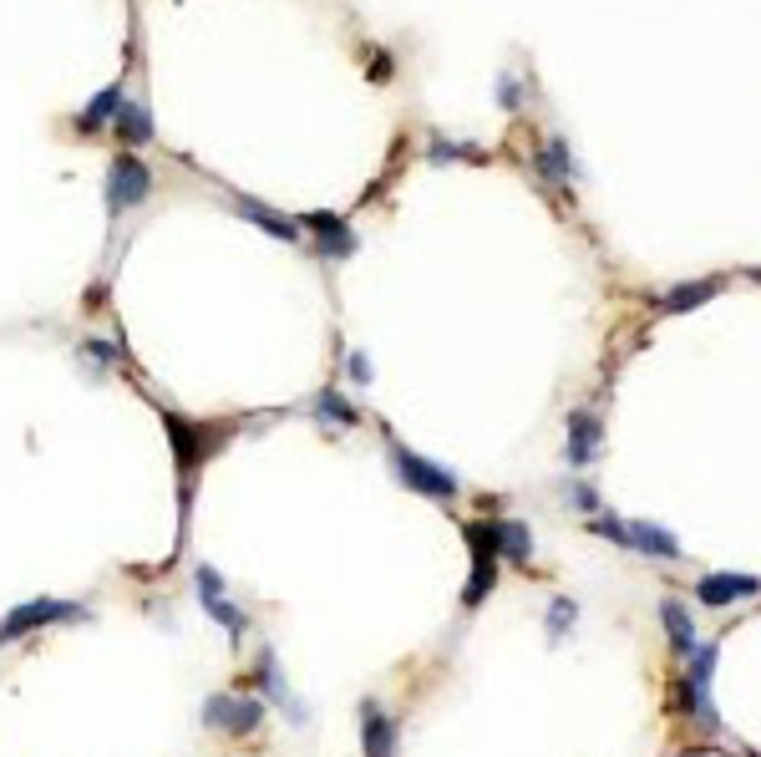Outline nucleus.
Masks as SVG:
<instances>
[{"label": "nucleus", "instance_id": "1", "mask_svg": "<svg viewBox=\"0 0 761 757\" xmlns=\"http://www.w3.org/2000/svg\"><path fill=\"white\" fill-rule=\"evenodd\" d=\"M162 428L173 437V458H178V498H183V524H189V504H193V473L204 468L234 428H204V422H189L178 412H162Z\"/></svg>", "mask_w": 761, "mask_h": 757}, {"label": "nucleus", "instance_id": "2", "mask_svg": "<svg viewBox=\"0 0 761 757\" xmlns=\"http://www.w3.org/2000/svg\"><path fill=\"white\" fill-rule=\"evenodd\" d=\"M391 473L396 483H407L411 493H422V498H437V504H452L457 498V478L442 468V462L422 458V453H411V447L391 443Z\"/></svg>", "mask_w": 761, "mask_h": 757}, {"label": "nucleus", "instance_id": "3", "mask_svg": "<svg viewBox=\"0 0 761 757\" xmlns=\"http://www.w3.org/2000/svg\"><path fill=\"white\" fill-rule=\"evenodd\" d=\"M468 550H472V569H468V590H462V605L468 610H478L493 594V585H498V539H493V524L487 519H472L468 529Z\"/></svg>", "mask_w": 761, "mask_h": 757}, {"label": "nucleus", "instance_id": "4", "mask_svg": "<svg viewBox=\"0 0 761 757\" xmlns=\"http://www.w3.org/2000/svg\"><path fill=\"white\" fill-rule=\"evenodd\" d=\"M264 722V701L254 692H224V697L204 701V728L224 732V737H250Z\"/></svg>", "mask_w": 761, "mask_h": 757}, {"label": "nucleus", "instance_id": "5", "mask_svg": "<svg viewBox=\"0 0 761 757\" xmlns=\"http://www.w3.org/2000/svg\"><path fill=\"white\" fill-rule=\"evenodd\" d=\"M153 193V168L137 158V153L122 148L118 158H112V168H107V208L112 214H128V208H137Z\"/></svg>", "mask_w": 761, "mask_h": 757}, {"label": "nucleus", "instance_id": "6", "mask_svg": "<svg viewBox=\"0 0 761 757\" xmlns=\"http://www.w3.org/2000/svg\"><path fill=\"white\" fill-rule=\"evenodd\" d=\"M193 585H198V605H204L208 615L224 625V636L239 646V640H244V630H250V615H244V610L229 600V585H224V575L214 565H198V569H193Z\"/></svg>", "mask_w": 761, "mask_h": 757}, {"label": "nucleus", "instance_id": "7", "mask_svg": "<svg viewBox=\"0 0 761 757\" xmlns=\"http://www.w3.org/2000/svg\"><path fill=\"white\" fill-rule=\"evenodd\" d=\"M61 621H87V610L72 605V600H26V605H15L5 621H0V640H21L31 630H41V625H61Z\"/></svg>", "mask_w": 761, "mask_h": 757}, {"label": "nucleus", "instance_id": "8", "mask_svg": "<svg viewBox=\"0 0 761 757\" xmlns=\"http://www.w3.org/2000/svg\"><path fill=\"white\" fill-rule=\"evenodd\" d=\"M396 717L380 712V701H361V753L366 757H396Z\"/></svg>", "mask_w": 761, "mask_h": 757}, {"label": "nucleus", "instance_id": "9", "mask_svg": "<svg viewBox=\"0 0 761 757\" xmlns=\"http://www.w3.org/2000/svg\"><path fill=\"white\" fill-rule=\"evenodd\" d=\"M300 229H310V235L321 239V260H351L355 254V235L346 229L340 214H305Z\"/></svg>", "mask_w": 761, "mask_h": 757}, {"label": "nucleus", "instance_id": "10", "mask_svg": "<svg viewBox=\"0 0 761 757\" xmlns=\"http://www.w3.org/2000/svg\"><path fill=\"white\" fill-rule=\"evenodd\" d=\"M751 594H761V579L757 575H705L701 585H696V600L711 610L732 605V600H751Z\"/></svg>", "mask_w": 761, "mask_h": 757}, {"label": "nucleus", "instance_id": "11", "mask_svg": "<svg viewBox=\"0 0 761 757\" xmlns=\"http://www.w3.org/2000/svg\"><path fill=\"white\" fill-rule=\"evenodd\" d=\"M234 208H239V219H250V224H259L264 235H275V239H285V244H294V239L305 235V229H300V219H285V214H279V208L259 204V199H250V193H234Z\"/></svg>", "mask_w": 761, "mask_h": 757}, {"label": "nucleus", "instance_id": "12", "mask_svg": "<svg viewBox=\"0 0 761 757\" xmlns=\"http://www.w3.org/2000/svg\"><path fill=\"white\" fill-rule=\"evenodd\" d=\"M112 133H118L122 148H143V143H153V112L137 97H122L118 118H112Z\"/></svg>", "mask_w": 761, "mask_h": 757}, {"label": "nucleus", "instance_id": "13", "mask_svg": "<svg viewBox=\"0 0 761 757\" xmlns=\"http://www.w3.org/2000/svg\"><path fill=\"white\" fill-rule=\"evenodd\" d=\"M600 417L594 412H569V462L573 468H589L594 462V447H600Z\"/></svg>", "mask_w": 761, "mask_h": 757}, {"label": "nucleus", "instance_id": "14", "mask_svg": "<svg viewBox=\"0 0 761 757\" xmlns=\"http://www.w3.org/2000/svg\"><path fill=\"white\" fill-rule=\"evenodd\" d=\"M254 682H259L264 692H269V701L290 707V722H305V707H300V701H294L290 692H285V676H279V661H275V651H269V646H264L259 661H254Z\"/></svg>", "mask_w": 761, "mask_h": 757}, {"label": "nucleus", "instance_id": "15", "mask_svg": "<svg viewBox=\"0 0 761 757\" xmlns=\"http://www.w3.org/2000/svg\"><path fill=\"white\" fill-rule=\"evenodd\" d=\"M630 550L650 554V560H680V539H675L671 529H660V524L635 519L630 524Z\"/></svg>", "mask_w": 761, "mask_h": 757}, {"label": "nucleus", "instance_id": "16", "mask_svg": "<svg viewBox=\"0 0 761 757\" xmlns=\"http://www.w3.org/2000/svg\"><path fill=\"white\" fill-rule=\"evenodd\" d=\"M539 173L548 183H573V179H579V164H573V153H569V143H564V137H543Z\"/></svg>", "mask_w": 761, "mask_h": 757}, {"label": "nucleus", "instance_id": "17", "mask_svg": "<svg viewBox=\"0 0 761 757\" xmlns=\"http://www.w3.org/2000/svg\"><path fill=\"white\" fill-rule=\"evenodd\" d=\"M122 97H128V87H122V82L102 87V92H97V97L87 103V112H76V128H82V133H97V128H107V122L118 118Z\"/></svg>", "mask_w": 761, "mask_h": 757}, {"label": "nucleus", "instance_id": "18", "mask_svg": "<svg viewBox=\"0 0 761 757\" xmlns=\"http://www.w3.org/2000/svg\"><path fill=\"white\" fill-rule=\"evenodd\" d=\"M660 621H665V630H671V651L675 656H690L701 640H696V621H690V610L680 605V600H665L660 605Z\"/></svg>", "mask_w": 761, "mask_h": 757}, {"label": "nucleus", "instance_id": "19", "mask_svg": "<svg viewBox=\"0 0 761 757\" xmlns=\"http://www.w3.org/2000/svg\"><path fill=\"white\" fill-rule=\"evenodd\" d=\"M493 539H498V554L512 560V565H528V554H533V534H528V524L518 519H493Z\"/></svg>", "mask_w": 761, "mask_h": 757}, {"label": "nucleus", "instance_id": "20", "mask_svg": "<svg viewBox=\"0 0 761 757\" xmlns=\"http://www.w3.org/2000/svg\"><path fill=\"white\" fill-rule=\"evenodd\" d=\"M315 417H321V422H336V428H355V422H361V412L340 397V386H321V392H315Z\"/></svg>", "mask_w": 761, "mask_h": 757}, {"label": "nucleus", "instance_id": "21", "mask_svg": "<svg viewBox=\"0 0 761 757\" xmlns=\"http://www.w3.org/2000/svg\"><path fill=\"white\" fill-rule=\"evenodd\" d=\"M721 290V280H696V285H675L671 296H665V311H696L705 300Z\"/></svg>", "mask_w": 761, "mask_h": 757}, {"label": "nucleus", "instance_id": "22", "mask_svg": "<svg viewBox=\"0 0 761 757\" xmlns=\"http://www.w3.org/2000/svg\"><path fill=\"white\" fill-rule=\"evenodd\" d=\"M573 621H579V605H573V600H564V594H558L554 605H548V640H564V630H569Z\"/></svg>", "mask_w": 761, "mask_h": 757}, {"label": "nucleus", "instance_id": "23", "mask_svg": "<svg viewBox=\"0 0 761 757\" xmlns=\"http://www.w3.org/2000/svg\"><path fill=\"white\" fill-rule=\"evenodd\" d=\"M594 534H604L609 544H619V550H630V524H619V519H594Z\"/></svg>", "mask_w": 761, "mask_h": 757}, {"label": "nucleus", "instance_id": "24", "mask_svg": "<svg viewBox=\"0 0 761 757\" xmlns=\"http://www.w3.org/2000/svg\"><path fill=\"white\" fill-rule=\"evenodd\" d=\"M82 351H87V357H97V361H118L122 357L118 346H107L102 336H87V341H82Z\"/></svg>", "mask_w": 761, "mask_h": 757}, {"label": "nucleus", "instance_id": "25", "mask_svg": "<svg viewBox=\"0 0 761 757\" xmlns=\"http://www.w3.org/2000/svg\"><path fill=\"white\" fill-rule=\"evenodd\" d=\"M569 498H573V508H584V514H594V508H600V498H594V489H589V483H569Z\"/></svg>", "mask_w": 761, "mask_h": 757}, {"label": "nucleus", "instance_id": "26", "mask_svg": "<svg viewBox=\"0 0 761 757\" xmlns=\"http://www.w3.org/2000/svg\"><path fill=\"white\" fill-rule=\"evenodd\" d=\"M432 158L442 164V158H483V153H478V148H457V143H432Z\"/></svg>", "mask_w": 761, "mask_h": 757}, {"label": "nucleus", "instance_id": "27", "mask_svg": "<svg viewBox=\"0 0 761 757\" xmlns=\"http://www.w3.org/2000/svg\"><path fill=\"white\" fill-rule=\"evenodd\" d=\"M346 372H351V382H355V386H366V382H371V361L361 357V351H351V361H346Z\"/></svg>", "mask_w": 761, "mask_h": 757}, {"label": "nucleus", "instance_id": "28", "mask_svg": "<svg viewBox=\"0 0 761 757\" xmlns=\"http://www.w3.org/2000/svg\"><path fill=\"white\" fill-rule=\"evenodd\" d=\"M498 92H503V107H508V112H518V107H523V97H518V82H512V76H503Z\"/></svg>", "mask_w": 761, "mask_h": 757}, {"label": "nucleus", "instance_id": "29", "mask_svg": "<svg viewBox=\"0 0 761 757\" xmlns=\"http://www.w3.org/2000/svg\"><path fill=\"white\" fill-rule=\"evenodd\" d=\"M751 280H761V265H757V269H751Z\"/></svg>", "mask_w": 761, "mask_h": 757}]
</instances>
